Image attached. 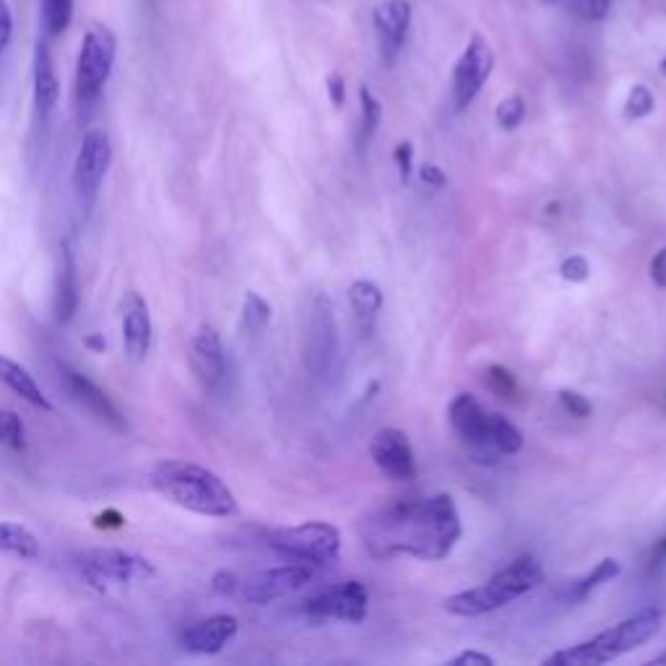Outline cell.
Masks as SVG:
<instances>
[{
  "instance_id": "42",
  "label": "cell",
  "mask_w": 666,
  "mask_h": 666,
  "mask_svg": "<svg viewBox=\"0 0 666 666\" xmlns=\"http://www.w3.org/2000/svg\"><path fill=\"white\" fill-rule=\"evenodd\" d=\"M214 591L216 594H235L237 591V578L232 573H216L214 575Z\"/></svg>"
},
{
  "instance_id": "37",
  "label": "cell",
  "mask_w": 666,
  "mask_h": 666,
  "mask_svg": "<svg viewBox=\"0 0 666 666\" xmlns=\"http://www.w3.org/2000/svg\"><path fill=\"white\" fill-rule=\"evenodd\" d=\"M14 37V14L8 8V0H0V55L6 53Z\"/></svg>"
},
{
  "instance_id": "26",
  "label": "cell",
  "mask_w": 666,
  "mask_h": 666,
  "mask_svg": "<svg viewBox=\"0 0 666 666\" xmlns=\"http://www.w3.org/2000/svg\"><path fill=\"white\" fill-rule=\"evenodd\" d=\"M617 575H620V562L614 560V557H604V560H601L599 565H596V568L591 570L586 578H583V581L575 583L573 591H570V599H573V601L588 599V594H591L594 588H599L601 583L614 581Z\"/></svg>"
},
{
  "instance_id": "46",
  "label": "cell",
  "mask_w": 666,
  "mask_h": 666,
  "mask_svg": "<svg viewBox=\"0 0 666 666\" xmlns=\"http://www.w3.org/2000/svg\"><path fill=\"white\" fill-rule=\"evenodd\" d=\"M651 664H666V653H661V656H656V659H653Z\"/></svg>"
},
{
  "instance_id": "36",
  "label": "cell",
  "mask_w": 666,
  "mask_h": 666,
  "mask_svg": "<svg viewBox=\"0 0 666 666\" xmlns=\"http://www.w3.org/2000/svg\"><path fill=\"white\" fill-rule=\"evenodd\" d=\"M393 159H396V167H399V177L401 183H409V177H412V162H414V149L409 141H401L393 151Z\"/></svg>"
},
{
  "instance_id": "13",
  "label": "cell",
  "mask_w": 666,
  "mask_h": 666,
  "mask_svg": "<svg viewBox=\"0 0 666 666\" xmlns=\"http://www.w3.org/2000/svg\"><path fill=\"white\" fill-rule=\"evenodd\" d=\"M313 578V565L305 562H292V565H279V568H268L255 573L248 583H245V599L250 604L266 607L271 601L287 599V596L297 594L300 588H305Z\"/></svg>"
},
{
  "instance_id": "31",
  "label": "cell",
  "mask_w": 666,
  "mask_h": 666,
  "mask_svg": "<svg viewBox=\"0 0 666 666\" xmlns=\"http://www.w3.org/2000/svg\"><path fill=\"white\" fill-rule=\"evenodd\" d=\"M497 123L503 131H516L518 125L523 123V115H526V105H523L521 94H510L505 97L500 105H497Z\"/></svg>"
},
{
  "instance_id": "18",
  "label": "cell",
  "mask_w": 666,
  "mask_h": 666,
  "mask_svg": "<svg viewBox=\"0 0 666 666\" xmlns=\"http://www.w3.org/2000/svg\"><path fill=\"white\" fill-rule=\"evenodd\" d=\"M240 625L232 614H214V617H206V620L190 625L183 635H180V643L188 653H196V656H214V653L222 651L229 640L235 638Z\"/></svg>"
},
{
  "instance_id": "23",
  "label": "cell",
  "mask_w": 666,
  "mask_h": 666,
  "mask_svg": "<svg viewBox=\"0 0 666 666\" xmlns=\"http://www.w3.org/2000/svg\"><path fill=\"white\" fill-rule=\"evenodd\" d=\"M349 305H352L362 336H370L375 318H378L380 307H383V292H380L378 284L367 279L354 281L352 287H349Z\"/></svg>"
},
{
  "instance_id": "33",
  "label": "cell",
  "mask_w": 666,
  "mask_h": 666,
  "mask_svg": "<svg viewBox=\"0 0 666 666\" xmlns=\"http://www.w3.org/2000/svg\"><path fill=\"white\" fill-rule=\"evenodd\" d=\"M487 386L492 388L495 393H500V396H513L516 393V378H513V373H508L505 367L500 365H492L490 370H487Z\"/></svg>"
},
{
  "instance_id": "6",
  "label": "cell",
  "mask_w": 666,
  "mask_h": 666,
  "mask_svg": "<svg viewBox=\"0 0 666 666\" xmlns=\"http://www.w3.org/2000/svg\"><path fill=\"white\" fill-rule=\"evenodd\" d=\"M118 58V37L105 24H92L86 29L79 47V63H76V102L81 110L102 97L110 73Z\"/></svg>"
},
{
  "instance_id": "34",
  "label": "cell",
  "mask_w": 666,
  "mask_h": 666,
  "mask_svg": "<svg viewBox=\"0 0 666 666\" xmlns=\"http://www.w3.org/2000/svg\"><path fill=\"white\" fill-rule=\"evenodd\" d=\"M560 274L562 279L570 281V284H581V281H586L588 274H591V266H588V261L583 255H570V258L562 261Z\"/></svg>"
},
{
  "instance_id": "9",
  "label": "cell",
  "mask_w": 666,
  "mask_h": 666,
  "mask_svg": "<svg viewBox=\"0 0 666 666\" xmlns=\"http://www.w3.org/2000/svg\"><path fill=\"white\" fill-rule=\"evenodd\" d=\"M112 164V144L105 131H89L73 162V193L81 209H92Z\"/></svg>"
},
{
  "instance_id": "30",
  "label": "cell",
  "mask_w": 666,
  "mask_h": 666,
  "mask_svg": "<svg viewBox=\"0 0 666 666\" xmlns=\"http://www.w3.org/2000/svg\"><path fill=\"white\" fill-rule=\"evenodd\" d=\"M0 443L21 451L24 448V422L16 412H8V409H0Z\"/></svg>"
},
{
  "instance_id": "40",
  "label": "cell",
  "mask_w": 666,
  "mask_h": 666,
  "mask_svg": "<svg viewBox=\"0 0 666 666\" xmlns=\"http://www.w3.org/2000/svg\"><path fill=\"white\" fill-rule=\"evenodd\" d=\"M651 281L659 289H666V248L651 258Z\"/></svg>"
},
{
  "instance_id": "43",
  "label": "cell",
  "mask_w": 666,
  "mask_h": 666,
  "mask_svg": "<svg viewBox=\"0 0 666 666\" xmlns=\"http://www.w3.org/2000/svg\"><path fill=\"white\" fill-rule=\"evenodd\" d=\"M609 6H612V0H588V14L594 19H604L609 14Z\"/></svg>"
},
{
  "instance_id": "12",
  "label": "cell",
  "mask_w": 666,
  "mask_h": 666,
  "mask_svg": "<svg viewBox=\"0 0 666 666\" xmlns=\"http://www.w3.org/2000/svg\"><path fill=\"white\" fill-rule=\"evenodd\" d=\"M367 588L360 581H347L313 596L305 604V614L313 620H341L360 625L367 617Z\"/></svg>"
},
{
  "instance_id": "17",
  "label": "cell",
  "mask_w": 666,
  "mask_h": 666,
  "mask_svg": "<svg viewBox=\"0 0 666 666\" xmlns=\"http://www.w3.org/2000/svg\"><path fill=\"white\" fill-rule=\"evenodd\" d=\"M448 419L464 443H469L477 451H490V412H484L474 396L458 393L451 401Z\"/></svg>"
},
{
  "instance_id": "10",
  "label": "cell",
  "mask_w": 666,
  "mask_h": 666,
  "mask_svg": "<svg viewBox=\"0 0 666 666\" xmlns=\"http://www.w3.org/2000/svg\"><path fill=\"white\" fill-rule=\"evenodd\" d=\"M55 373H58V386L63 388V393H66L73 404L79 406L81 412H86L89 417L102 422V425L112 427L115 432H123L125 427H128L118 404H115L92 378H86L81 370H76V367L68 365V362H58Z\"/></svg>"
},
{
  "instance_id": "16",
  "label": "cell",
  "mask_w": 666,
  "mask_h": 666,
  "mask_svg": "<svg viewBox=\"0 0 666 666\" xmlns=\"http://www.w3.org/2000/svg\"><path fill=\"white\" fill-rule=\"evenodd\" d=\"M120 331H123V349L128 360H146L151 339H154V323H151L149 305L136 289L125 292L123 302H120Z\"/></svg>"
},
{
  "instance_id": "29",
  "label": "cell",
  "mask_w": 666,
  "mask_h": 666,
  "mask_svg": "<svg viewBox=\"0 0 666 666\" xmlns=\"http://www.w3.org/2000/svg\"><path fill=\"white\" fill-rule=\"evenodd\" d=\"M360 105H362V120H360V144H370L378 131L380 118H383V105H380L375 94L370 92V86H360Z\"/></svg>"
},
{
  "instance_id": "7",
  "label": "cell",
  "mask_w": 666,
  "mask_h": 666,
  "mask_svg": "<svg viewBox=\"0 0 666 666\" xmlns=\"http://www.w3.org/2000/svg\"><path fill=\"white\" fill-rule=\"evenodd\" d=\"M302 360L315 378H328L339 365V320L328 294H315L307 310Z\"/></svg>"
},
{
  "instance_id": "27",
  "label": "cell",
  "mask_w": 666,
  "mask_h": 666,
  "mask_svg": "<svg viewBox=\"0 0 666 666\" xmlns=\"http://www.w3.org/2000/svg\"><path fill=\"white\" fill-rule=\"evenodd\" d=\"M73 21V0H42V27L50 37L68 32Z\"/></svg>"
},
{
  "instance_id": "28",
  "label": "cell",
  "mask_w": 666,
  "mask_h": 666,
  "mask_svg": "<svg viewBox=\"0 0 666 666\" xmlns=\"http://www.w3.org/2000/svg\"><path fill=\"white\" fill-rule=\"evenodd\" d=\"M271 323V305H268L266 297H261L258 292L245 294V302H242V326L250 333H261L266 331V326Z\"/></svg>"
},
{
  "instance_id": "19",
  "label": "cell",
  "mask_w": 666,
  "mask_h": 666,
  "mask_svg": "<svg viewBox=\"0 0 666 666\" xmlns=\"http://www.w3.org/2000/svg\"><path fill=\"white\" fill-rule=\"evenodd\" d=\"M79 271H76V255H73L71 242L63 240L58 248V274H55V320L66 326L79 313Z\"/></svg>"
},
{
  "instance_id": "20",
  "label": "cell",
  "mask_w": 666,
  "mask_h": 666,
  "mask_svg": "<svg viewBox=\"0 0 666 666\" xmlns=\"http://www.w3.org/2000/svg\"><path fill=\"white\" fill-rule=\"evenodd\" d=\"M409 24H412V3L409 0H383L375 8V27L383 37V55L388 53V60H393V55L404 45Z\"/></svg>"
},
{
  "instance_id": "45",
  "label": "cell",
  "mask_w": 666,
  "mask_h": 666,
  "mask_svg": "<svg viewBox=\"0 0 666 666\" xmlns=\"http://www.w3.org/2000/svg\"><path fill=\"white\" fill-rule=\"evenodd\" d=\"M86 347H92L94 352H102V349H105V341H102V339H99V336H94V333H92V336L86 339Z\"/></svg>"
},
{
  "instance_id": "5",
  "label": "cell",
  "mask_w": 666,
  "mask_h": 666,
  "mask_svg": "<svg viewBox=\"0 0 666 666\" xmlns=\"http://www.w3.org/2000/svg\"><path fill=\"white\" fill-rule=\"evenodd\" d=\"M73 568L79 570L84 583L97 591H105L110 586H133V583L151 581L157 575V568L146 557L115 547L84 549L73 557Z\"/></svg>"
},
{
  "instance_id": "11",
  "label": "cell",
  "mask_w": 666,
  "mask_h": 666,
  "mask_svg": "<svg viewBox=\"0 0 666 666\" xmlns=\"http://www.w3.org/2000/svg\"><path fill=\"white\" fill-rule=\"evenodd\" d=\"M492 68H495V53L477 34L464 50V55L458 58L456 68H453V102H456V110H466L474 102V97L482 92L484 81L490 79Z\"/></svg>"
},
{
  "instance_id": "22",
  "label": "cell",
  "mask_w": 666,
  "mask_h": 666,
  "mask_svg": "<svg viewBox=\"0 0 666 666\" xmlns=\"http://www.w3.org/2000/svg\"><path fill=\"white\" fill-rule=\"evenodd\" d=\"M0 383L14 391L21 401H27L29 406L40 409V412H53V404L45 396V391L40 388V383L34 380V375L29 373L27 367L19 365L16 360L0 354Z\"/></svg>"
},
{
  "instance_id": "4",
  "label": "cell",
  "mask_w": 666,
  "mask_h": 666,
  "mask_svg": "<svg viewBox=\"0 0 666 666\" xmlns=\"http://www.w3.org/2000/svg\"><path fill=\"white\" fill-rule=\"evenodd\" d=\"M544 581L542 562L531 555H523L513 560L508 568L495 573L487 583L461 594H453L445 599V609L456 617H479V614L503 609L510 601L521 599L523 594L534 591Z\"/></svg>"
},
{
  "instance_id": "21",
  "label": "cell",
  "mask_w": 666,
  "mask_h": 666,
  "mask_svg": "<svg viewBox=\"0 0 666 666\" xmlns=\"http://www.w3.org/2000/svg\"><path fill=\"white\" fill-rule=\"evenodd\" d=\"M60 99V79L55 71L53 55L47 50V45H37L34 53V110L42 120L53 115L55 105Z\"/></svg>"
},
{
  "instance_id": "3",
  "label": "cell",
  "mask_w": 666,
  "mask_h": 666,
  "mask_svg": "<svg viewBox=\"0 0 666 666\" xmlns=\"http://www.w3.org/2000/svg\"><path fill=\"white\" fill-rule=\"evenodd\" d=\"M661 630V612L646 609V612L627 617L617 622L604 633L594 635L591 640H583L578 646H570L565 651H557L544 659L547 666H599L620 659L625 653L635 651L638 646L648 643L653 635Z\"/></svg>"
},
{
  "instance_id": "2",
  "label": "cell",
  "mask_w": 666,
  "mask_h": 666,
  "mask_svg": "<svg viewBox=\"0 0 666 666\" xmlns=\"http://www.w3.org/2000/svg\"><path fill=\"white\" fill-rule=\"evenodd\" d=\"M151 487L172 505L203 518H229L237 513L235 492L219 474L193 461L167 458L151 469Z\"/></svg>"
},
{
  "instance_id": "44",
  "label": "cell",
  "mask_w": 666,
  "mask_h": 666,
  "mask_svg": "<svg viewBox=\"0 0 666 666\" xmlns=\"http://www.w3.org/2000/svg\"><path fill=\"white\" fill-rule=\"evenodd\" d=\"M123 521L125 518L120 516V513H115V510H107V513H102V516L97 518V526H112V529H120Z\"/></svg>"
},
{
  "instance_id": "15",
  "label": "cell",
  "mask_w": 666,
  "mask_h": 666,
  "mask_svg": "<svg viewBox=\"0 0 666 666\" xmlns=\"http://www.w3.org/2000/svg\"><path fill=\"white\" fill-rule=\"evenodd\" d=\"M370 456H373L375 466L393 482L417 479V458H414L412 443L406 438V432L396 430V427H383L375 432L373 443H370Z\"/></svg>"
},
{
  "instance_id": "35",
  "label": "cell",
  "mask_w": 666,
  "mask_h": 666,
  "mask_svg": "<svg viewBox=\"0 0 666 666\" xmlns=\"http://www.w3.org/2000/svg\"><path fill=\"white\" fill-rule=\"evenodd\" d=\"M560 401H562V406L568 409V414H573V417H578V419L591 417V412H594L591 401L575 391H560Z\"/></svg>"
},
{
  "instance_id": "48",
  "label": "cell",
  "mask_w": 666,
  "mask_h": 666,
  "mask_svg": "<svg viewBox=\"0 0 666 666\" xmlns=\"http://www.w3.org/2000/svg\"><path fill=\"white\" fill-rule=\"evenodd\" d=\"M661 73H664V76H666V58L661 60Z\"/></svg>"
},
{
  "instance_id": "8",
  "label": "cell",
  "mask_w": 666,
  "mask_h": 666,
  "mask_svg": "<svg viewBox=\"0 0 666 666\" xmlns=\"http://www.w3.org/2000/svg\"><path fill=\"white\" fill-rule=\"evenodd\" d=\"M268 547L276 555L305 565H328L339 557L341 536L336 526L323 521H307L300 526L276 529L268 536Z\"/></svg>"
},
{
  "instance_id": "41",
  "label": "cell",
  "mask_w": 666,
  "mask_h": 666,
  "mask_svg": "<svg viewBox=\"0 0 666 666\" xmlns=\"http://www.w3.org/2000/svg\"><path fill=\"white\" fill-rule=\"evenodd\" d=\"M419 177H422V183H427L430 188H445V175L440 167H435V164H425V167H419Z\"/></svg>"
},
{
  "instance_id": "47",
  "label": "cell",
  "mask_w": 666,
  "mask_h": 666,
  "mask_svg": "<svg viewBox=\"0 0 666 666\" xmlns=\"http://www.w3.org/2000/svg\"><path fill=\"white\" fill-rule=\"evenodd\" d=\"M666 555V539H661V544H659V557H664Z\"/></svg>"
},
{
  "instance_id": "32",
  "label": "cell",
  "mask_w": 666,
  "mask_h": 666,
  "mask_svg": "<svg viewBox=\"0 0 666 666\" xmlns=\"http://www.w3.org/2000/svg\"><path fill=\"white\" fill-rule=\"evenodd\" d=\"M653 94L648 86L643 84H635L633 89H630V94H627V102H625V118L630 120H640L646 118V115H651L653 112Z\"/></svg>"
},
{
  "instance_id": "25",
  "label": "cell",
  "mask_w": 666,
  "mask_h": 666,
  "mask_svg": "<svg viewBox=\"0 0 666 666\" xmlns=\"http://www.w3.org/2000/svg\"><path fill=\"white\" fill-rule=\"evenodd\" d=\"M523 445V435L503 414H490V451L492 453H518Z\"/></svg>"
},
{
  "instance_id": "39",
  "label": "cell",
  "mask_w": 666,
  "mask_h": 666,
  "mask_svg": "<svg viewBox=\"0 0 666 666\" xmlns=\"http://www.w3.org/2000/svg\"><path fill=\"white\" fill-rule=\"evenodd\" d=\"M453 666H492L495 664V659L492 656H487V653H479V651H464L458 653L456 659H451Z\"/></svg>"
},
{
  "instance_id": "38",
  "label": "cell",
  "mask_w": 666,
  "mask_h": 666,
  "mask_svg": "<svg viewBox=\"0 0 666 666\" xmlns=\"http://www.w3.org/2000/svg\"><path fill=\"white\" fill-rule=\"evenodd\" d=\"M326 89H328V97H331L333 107H336V110L344 107V99H347V84H344V76H341V73H331V76H328Z\"/></svg>"
},
{
  "instance_id": "24",
  "label": "cell",
  "mask_w": 666,
  "mask_h": 666,
  "mask_svg": "<svg viewBox=\"0 0 666 666\" xmlns=\"http://www.w3.org/2000/svg\"><path fill=\"white\" fill-rule=\"evenodd\" d=\"M0 552L21 557V560H37L42 547L40 539H37L34 531H29L27 526H21V523L14 521H3L0 523Z\"/></svg>"
},
{
  "instance_id": "14",
  "label": "cell",
  "mask_w": 666,
  "mask_h": 666,
  "mask_svg": "<svg viewBox=\"0 0 666 666\" xmlns=\"http://www.w3.org/2000/svg\"><path fill=\"white\" fill-rule=\"evenodd\" d=\"M188 362L190 373L196 375L203 391H219V386L227 378V357H224L222 336L216 333L214 326H209V323L198 326V331L190 339Z\"/></svg>"
},
{
  "instance_id": "1",
  "label": "cell",
  "mask_w": 666,
  "mask_h": 666,
  "mask_svg": "<svg viewBox=\"0 0 666 666\" xmlns=\"http://www.w3.org/2000/svg\"><path fill=\"white\" fill-rule=\"evenodd\" d=\"M362 539L380 560H445L461 539V516L451 495L396 503L362 521Z\"/></svg>"
}]
</instances>
